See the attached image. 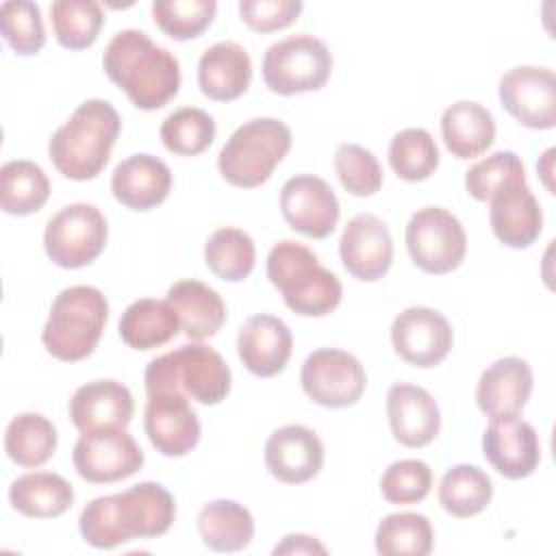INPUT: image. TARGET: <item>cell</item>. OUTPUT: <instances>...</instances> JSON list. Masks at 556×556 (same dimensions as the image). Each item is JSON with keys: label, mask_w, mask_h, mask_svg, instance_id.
I'll return each mask as SVG.
<instances>
[{"label": "cell", "mask_w": 556, "mask_h": 556, "mask_svg": "<svg viewBox=\"0 0 556 556\" xmlns=\"http://www.w3.org/2000/svg\"><path fill=\"white\" fill-rule=\"evenodd\" d=\"M176 517L172 493L156 482H139L122 493L91 500L78 519L83 539L96 549H113L132 539L165 534Z\"/></svg>", "instance_id": "cell-1"}, {"label": "cell", "mask_w": 556, "mask_h": 556, "mask_svg": "<svg viewBox=\"0 0 556 556\" xmlns=\"http://www.w3.org/2000/svg\"><path fill=\"white\" fill-rule=\"evenodd\" d=\"M104 72L141 111L165 106L180 89V63L174 52L156 46L143 30L113 35L102 56Z\"/></svg>", "instance_id": "cell-2"}, {"label": "cell", "mask_w": 556, "mask_h": 556, "mask_svg": "<svg viewBox=\"0 0 556 556\" xmlns=\"http://www.w3.org/2000/svg\"><path fill=\"white\" fill-rule=\"evenodd\" d=\"M122 130L115 106L106 100H85L70 119L54 130L48 154L52 165L70 180H91L109 163Z\"/></svg>", "instance_id": "cell-3"}, {"label": "cell", "mask_w": 556, "mask_h": 556, "mask_svg": "<svg viewBox=\"0 0 556 556\" xmlns=\"http://www.w3.org/2000/svg\"><path fill=\"white\" fill-rule=\"evenodd\" d=\"M267 278L285 304L304 317H324L341 302L339 278L319 265L317 254L298 241H280L269 250Z\"/></svg>", "instance_id": "cell-4"}, {"label": "cell", "mask_w": 556, "mask_h": 556, "mask_svg": "<svg viewBox=\"0 0 556 556\" xmlns=\"http://www.w3.org/2000/svg\"><path fill=\"white\" fill-rule=\"evenodd\" d=\"M148 393H180L204 406H215L230 393L232 376L222 354L204 343H187L148 363Z\"/></svg>", "instance_id": "cell-5"}, {"label": "cell", "mask_w": 556, "mask_h": 556, "mask_svg": "<svg viewBox=\"0 0 556 556\" xmlns=\"http://www.w3.org/2000/svg\"><path fill=\"white\" fill-rule=\"evenodd\" d=\"M109 302L104 293L91 285H74L63 289L52 306L41 332L43 348L63 363L87 358L106 326Z\"/></svg>", "instance_id": "cell-6"}, {"label": "cell", "mask_w": 556, "mask_h": 556, "mask_svg": "<svg viewBox=\"0 0 556 556\" xmlns=\"http://www.w3.org/2000/svg\"><path fill=\"white\" fill-rule=\"evenodd\" d=\"M291 150V130L276 117H254L241 124L217 156L222 178L241 189L267 182Z\"/></svg>", "instance_id": "cell-7"}, {"label": "cell", "mask_w": 556, "mask_h": 556, "mask_svg": "<svg viewBox=\"0 0 556 556\" xmlns=\"http://www.w3.org/2000/svg\"><path fill=\"white\" fill-rule=\"evenodd\" d=\"M330 72L328 46L306 33L271 43L263 56V80L278 96L317 91L326 87Z\"/></svg>", "instance_id": "cell-8"}, {"label": "cell", "mask_w": 556, "mask_h": 556, "mask_svg": "<svg viewBox=\"0 0 556 556\" xmlns=\"http://www.w3.org/2000/svg\"><path fill=\"white\" fill-rule=\"evenodd\" d=\"M109 239V226L100 208L87 202L63 206L43 230L48 258L63 269H80L96 261Z\"/></svg>", "instance_id": "cell-9"}, {"label": "cell", "mask_w": 556, "mask_h": 556, "mask_svg": "<svg viewBox=\"0 0 556 556\" xmlns=\"http://www.w3.org/2000/svg\"><path fill=\"white\" fill-rule=\"evenodd\" d=\"M406 250L413 263L426 274L454 271L467 252V235L456 215L441 206H426L413 213L406 224Z\"/></svg>", "instance_id": "cell-10"}, {"label": "cell", "mask_w": 556, "mask_h": 556, "mask_svg": "<svg viewBox=\"0 0 556 556\" xmlns=\"http://www.w3.org/2000/svg\"><path fill=\"white\" fill-rule=\"evenodd\" d=\"M300 382L315 404L326 408H345L361 400L367 376L361 361L350 352L321 348L306 356Z\"/></svg>", "instance_id": "cell-11"}, {"label": "cell", "mask_w": 556, "mask_h": 556, "mask_svg": "<svg viewBox=\"0 0 556 556\" xmlns=\"http://www.w3.org/2000/svg\"><path fill=\"white\" fill-rule=\"evenodd\" d=\"M78 476L93 484L117 482L143 465V452L126 428L83 432L72 452Z\"/></svg>", "instance_id": "cell-12"}, {"label": "cell", "mask_w": 556, "mask_h": 556, "mask_svg": "<svg viewBox=\"0 0 556 556\" xmlns=\"http://www.w3.org/2000/svg\"><path fill=\"white\" fill-rule=\"evenodd\" d=\"M502 106L526 128L556 126V76L549 67L517 65L500 78Z\"/></svg>", "instance_id": "cell-13"}, {"label": "cell", "mask_w": 556, "mask_h": 556, "mask_svg": "<svg viewBox=\"0 0 556 556\" xmlns=\"http://www.w3.org/2000/svg\"><path fill=\"white\" fill-rule=\"evenodd\" d=\"M391 343L408 365L434 367L450 354L454 332L439 311L430 306H410L393 319Z\"/></svg>", "instance_id": "cell-14"}, {"label": "cell", "mask_w": 556, "mask_h": 556, "mask_svg": "<svg viewBox=\"0 0 556 556\" xmlns=\"http://www.w3.org/2000/svg\"><path fill=\"white\" fill-rule=\"evenodd\" d=\"M482 452L491 467L508 480L528 478L541 460L539 434L519 415L491 417L482 434Z\"/></svg>", "instance_id": "cell-15"}, {"label": "cell", "mask_w": 556, "mask_h": 556, "mask_svg": "<svg viewBox=\"0 0 556 556\" xmlns=\"http://www.w3.org/2000/svg\"><path fill=\"white\" fill-rule=\"evenodd\" d=\"M280 211L293 230L313 239L328 237L339 222V200L332 187L311 174L293 176L282 185Z\"/></svg>", "instance_id": "cell-16"}, {"label": "cell", "mask_w": 556, "mask_h": 556, "mask_svg": "<svg viewBox=\"0 0 556 556\" xmlns=\"http://www.w3.org/2000/svg\"><path fill=\"white\" fill-rule=\"evenodd\" d=\"M339 254L354 278L363 282L380 280L393 261V239L387 224L371 213L354 215L341 232Z\"/></svg>", "instance_id": "cell-17"}, {"label": "cell", "mask_w": 556, "mask_h": 556, "mask_svg": "<svg viewBox=\"0 0 556 556\" xmlns=\"http://www.w3.org/2000/svg\"><path fill=\"white\" fill-rule=\"evenodd\" d=\"M146 434L163 456H185L200 441V419L189 400L180 393H148Z\"/></svg>", "instance_id": "cell-18"}, {"label": "cell", "mask_w": 556, "mask_h": 556, "mask_svg": "<svg viewBox=\"0 0 556 556\" xmlns=\"http://www.w3.org/2000/svg\"><path fill=\"white\" fill-rule=\"evenodd\" d=\"M265 467L285 484H304L324 467V443L306 426H282L265 443Z\"/></svg>", "instance_id": "cell-19"}, {"label": "cell", "mask_w": 556, "mask_h": 556, "mask_svg": "<svg viewBox=\"0 0 556 556\" xmlns=\"http://www.w3.org/2000/svg\"><path fill=\"white\" fill-rule=\"evenodd\" d=\"M291 350L293 337L280 317L258 313L248 317L239 328L237 354L243 367L258 378L280 374L291 358Z\"/></svg>", "instance_id": "cell-20"}, {"label": "cell", "mask_w": 556, "mask_h": 556, "mask_svg": "<svg viewBox=\"0 0 556 556\" xmlns=\"http://www.w3.org/2000/svg\"><path fill=\"white\" fill-rule=\"evenodd\" d=\"M489 202L491 230L500 243L513 250H523L539 239L543 230V213L526 182L506 185Z\"/></svg>", "instance_id": "cell-21"}, {"label": "cell", "mask_w": 556, "mask_h": 556, "mask_svg": "<svg viewBox=\"0 0 556 556\" xmlns=\"http://www.w3.org/2000/svg\"><path fill=\"white\" fill-rule=\"evenodd\" d=\"M387 417L395 441L424 447L439 434L441 410L437 400L417 384L397 382L387 393Z\"/></svg>", "instance_id": "cell-22"}, {"label": "cell", "mask_w": 556, "mask_h": 556, "mask_svg": "<svg viewBox=\"0 0 556 556\" xmlns=\"http://www.w3.org/2000/svg\"><path fill=\"white\" fill-rule=\"evenodd\" d=\"M135 413V400L117 380H93L78 387L70 400L72 424L80 432L126 428Z\"/></svg>", "instance_id": "cell-23"}, {"label": "cell", "mask_w": 556, "mask_h": 556, "mask_svg": "<svg viewBox=\"0 0 556 556\" xmlns=\"http://www.w3.org/2000/svg\"><path fill=\"white\" fill-rule=\"evenodd\" d=\"M111 191L126 208L150 211L167 200L172 191V172L152 154H132L113 169Z\"/></svg>", "instance_id": "cell-24"}, {"label": "cell", "mask_w": 556, "mask_h": 556, "mask_svg": "<svg viewBox=\"0 0 556 556\" xmlns=\"http://www.w3.org/2000/svg\"><path fill=\"white\" fill-rule=\"evenodd\" d=\"M532 393V367L519 356L491 363L476 387L478 408L489 415H519Z\"/></svg>", "instance_id": "cell-25"}, {"label": "cell", "mask_w": 556, "mask_h": 556, "mask_svg": "<svg viewBox=\"0 0 556 556\" xmlns=\"http://www.w3.org/2000/svg\"><path fill=\"white\" fill-rule=\"evenodd\" d=\"M252 80V59L237 41H217L198 61L200 91L215 102L241 98Z\"/></svg>", "instance_id": "cell-26"}, {"label": "cell", "mask_w": 556, "mask_h": 556, "mask_svg": "<svg viewBox=\"0 0 556 556\" xmlns=\"http://www.w3.org/2000/svg\"><path fill=\"white\" fill-rule=\"evenodd\" d=\"M169 306L178 315L180 330L195 341L217 334L226 321V304L222 295L208 285L187 278L167 289Z\"/></svg>", "instance_id": "cell-27"}, {"label": "cell", "mask_w": 556, "mask_h": 556, "mask_svg": "<svg viewBox=\"0 0 556 556\" xmlns=\"http://www.w3.org/2000/svg\"><path fill=\"white\" fill-rule=\"evenodd\" d=\"M445 148L456 159H473L495 141V119L489 109L471 100H458L441 115Z\"/></svg>", "instance_id": "cell-28"}, {"label": "cell", "mask_w": 556, "mask_h": 556, "mask_svg": "<svg viewBox=\"0 0 556 556\" xmlns=\"http://www.w3.org/2000/svg\"><path fill=\"white\" fill-rule=\"evenodd\" d=\"M11 506L30 519H52L63 515L74 502L72 484L52 471H30L9 486Z\"/></svg>", "instance_id": "cell-29"}, {"label": "cell", "mask_w": 556, "mask_h": 556, "mask_svg": "<svg viewBox=\"0 0 556 556\" xmlns=\"http://www.w3.org/2000/svg\"><path fill=\"white\" fill-rule=\"evenodd\" d=\"M117 328L128 348L152 350L172 341L180 330V321L167 300L141 298L126 306Z\"/></svg>", "instance_id": "cell-30"}, {"label": "cell", "mask_w": 556, "mask_h": 556, "mask_svg": "<svg viewBox=\"0 0 556 556\" xmlns=\"http://www.w3.org/2000/svg\"><path fill=\"white\" fill-rule=\"evenodd\" d=\"M198 532L213 552H241L254 536V517L235 500H213L198 515Z\"/></svg>", "instance_id": "cell-31"}, {"label": "cell", "mask_w": 556, "mask_h": 556, "mask_svg": "<svg viewBox=\"0 0 556 556\" xmlns=\"http://www.w3.org/2000/svg\"><path fill=\"white\" fill-rule=\"evenodd\" d=\"M4 450L20 467H41L56 450V428L39 413H20L7 426Z\"/></svg>", "instance_id": "cell-32"}, {"label": "cell", "mask_w": 556, "mask_h": 556, "mask_svg": "<svg viewBox=\"0 0 556 556\" xmlns=\"http://www.w3.org/2000/svg\"><path fill=\"white\" fill-rule=\"evenodd\" d=\"M493 497V482L476 465L460 463L450 467L439 484V504L452 517L465 519L482 513Z\"/></svg>", "instance_id": "cell-33"}, {"label": "cell", "mask_w": 556, "mask_h": 556, "mask_svg": "<svg viewBox=\"0 0 556 556\" xmlns=\"http://www.w3.org/2000/svg\"><path fill=\"white\" fill-rule=\"evenodd\" d=\"M0 182V206L9 215L37 213L50 198V180L46 172L26 159L4 163Z\"/></svg>", "instance_id": "cell-34"}, {"label": "cell", "mask_w": 556, "mask_h": 556, "mask_svg": "<svg viewBox=\"0 0 556 556\" xmlns=\"http://www.w3.org/2000/svg\"><path fill=\"white\" fill-rule=\"evenodd\" d=\"M256 248L252 237L235 226L217 228L204 243L206 267L226 282H239L254 269Z\"/></svg>", "instance_id": "cell-35"}, {"label": "cell", "mask_w": 556, "mask_h": 556, "mask_svg": "<svg viewBox=\"0 0 556 556\" xmlns=\"http://www.w3.org/2000/svg\"><path fill=\"white\" fill-rule=\"evenodd\" d=\"M374 541L382 556H426L432 552L434 532L426 515L393 513L378 523Z\"/></svg>", "instance_id": "cell-36"}, {"label": "cell", "mask_w": 556, "mask_h": 556, "mask_svg": "<svg viewBox=\"0 0 556 556\" xmlns=\"http://www.w3.org/2000/svg\"><path fill=\"white\" fill-rule=\"evenodd\" d=\"M50 20L54 37L63 48L85 50L98 39L104 13L93 0H56L50 4Z\"/></svg>", "instance_id": "cell-37"}, {"label": "cell", "mask_w": 556, "mask_h": 556, "mask_svg": "<svg viewBox=\"0 0 556 556\" xmlns=\"http://www.w3.org/2000/svg\"><path fill=\"white\" fill-rule=\"evenodd\" d=\"M389 163L406 182H419L439 167V148L426 128H404L389 143Z\"/></svg>", "instance_id": "cell-38"}, {"label": "cell", "mask_w": 556, "mask_h": 556, "mask_svg": "<svg viewBox=\"0 0 556 556\" xmlns=\"http://www.w3.org/2000/svg\"><path fill=\"white\" fill-rule=\"evenodd\" d=\"M215 119L195 106H182L169 113L161 124L163 146L180 156H195L204 152L215 139Z\"/></svg>", "instance_id": "cell-39"}, {"label": "cell", "mask_w": 556, "mask_h": 556, "mask_svg": "<svg viewBox=\"0 0 556 556\" xmlns=\"http://www.w3.org/2000/svg\"><path fill=\"white\" fill-rule=\"evenodd\" d=\"M217 13L215 0H154V24L176 41L200 37Z\"/></svg>", "instance_id": "cell-40"}, {"label": "cell", "mask_w": 556, "mask_h": 556, "mask_svg": "<svg viewBox=\"0 0 556 556\" xmlns=\"http://www.w3.org/2000/svg\"><path fill=\"white\" fill-rule=\"evenodd\" d=\"M0 30L20 56L37 54L46 43L41 9L28 0H7L0 7Z\"/></svg>", "instance_id": "cell-41"}, {"label": "cell", "mask_w": 556, "mask_h": 556, "mask_svg": "<svg viewBox=\"0 0 556 556\" xmlns=\"http://www.w3.org/2000/svg\"><path fill=\"white\" fill-rule=\"evenodd\" d=\"M513 182H526V167L510 150L493 152L465 172V189L478 202H489L500 189Z\"/></svg>", "instance_id": "cell-42"}, {"label": "cell", "mask_w": 556, "mask_h": 556, "mask_svg": "<svg viewBox=\"0 0 556 556\" xmlns=\"http://www.w3.org/2000/svg\"><path fill=\"white\" fill-rule=\"evenodd\" d=\"M334 169L350 195L367 198L382 187V167L371 150L358 143H341L334 152Z\"/></svg>", "instance_id": "cell-43"}, {"label": "cell", "mask_w": 556, "mask_h": 556, "mask_svg": "<svg viewBox=\"0 0 556 556\" xmlns=\"http://www.w3.org/2000/svg\"><path fill=\"white\" fill-rule=\"evenodd\" d=\"M432 486V469L417 458L391 463L380 478V493L389 504H417Z\"/></svg>", "instance_id": "cell-44"}, {"label": "cell", "mask_w": 556, "mask_h": 556, "mask_svg": "<svg viewBox=\"0 0 556 556\" xmlns=\"http://www.w3.org/2000/svg\"><path fill=\"white\" fill-rule=\"evenodd\" d=\"M300 0H241L239 15L256 33L287 28L302 13Z\"/></svg>", "instance_id": "cell-45"}, {"label": "cell", "mask_w": 556, "mask_h": 556, "mask_svg": "<svg viewBox=\"0 0 556 556\" xmlns=\"http://www.w3.org/2000/svg\"><path fill=\"white\" fill-rule=\"evenodd\" d=\"M274 554H326V547L308 534H287Z\"/></svg>", "instance_id": "cell-46"}, {"label": "cell", "mask_w": 556, "mask_h": 556, "mask_svg": "<svg viewBox=\"0 0 556 556\" xmlns=\"http://www.w3.org/2000/svg\"><path fill=\"white\" fill-rule=\"evenodd\" d=\"M552 156H554V150L549 148V150L545 152V163H547V165H543V163H536V167H539V172H541V176H543V182H545V187H547L549 191L554 189V187L549 185V180H547V176L552 174Z\"/></svg>", "instance_id": "cell-47"}]
</instances>
